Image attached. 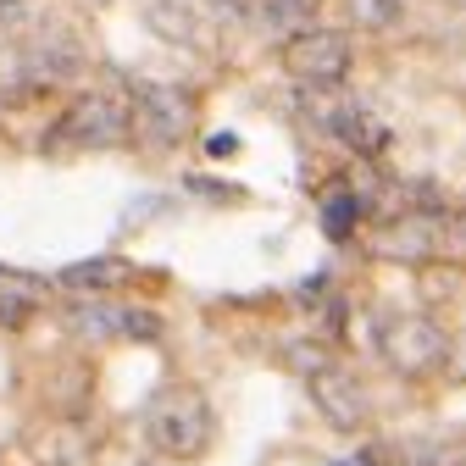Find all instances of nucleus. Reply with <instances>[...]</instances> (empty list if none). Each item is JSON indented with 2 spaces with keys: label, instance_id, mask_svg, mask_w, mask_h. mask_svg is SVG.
I'll use <instances>...</instances> for the list:
<instances>
[{
  "label": "nucleus",
  "instance_id": "1",
  "mask_svg": "<svg viewBox=\"0 0 466 466\" xmlns=\"http://www.w3.org/2000/svg\"><path fill=\"white\" fill-rule=\"evenodd\" d=\"M145 439L167 461H200L217 439V417L200 389H161L145 411Z\"/></svg>",
  "mask_w": 466,
  "mask_h": 466
},
{
  "label": "nucleus",
  "instance_id": "2",
  "mask_svg": "<svg viewBox=\"0 0 466 466\" xmlns=\"http://www.w3.org/2000/svg\"><path fill=\"white\" fill-rule=\"evenodd\" d=\"M50 139L62 145H89V150H116L134 139V100L123 95H78L67 106V116L56 123Z\"/></svg>",
  "mask_w": 466,
  "mask_h": 466
},
{
  "label": "nucleus",
  "instance_id": "3",
  "mask_svg": "<svg viewBox=\"0 0 466 466\" xmlns=\"http://www.w3.org/2000/svg\"><path fill=\"white\" fill-rule=\"evenodd\" d=\"M378 350H383V361L400 367V372H433L450 361V339L439 322L428 317H411V311H383L378 317Z\"/></svg>",
  "mask_w": 466,
  "mask_h": 466
},
{
  "label": "nucleus",
  "instance_id": "4",
  "mask_svg": "<svg viewBox=\"0 0 466 466\" xmlns=\"http://www.w3.org/2000/svg\"><path fill=\"white\" fill-rule=\"evenodd\" d=\"M134 139L167 150V145H178L195 123V100L178 89V84H134Z\"/></svg>",
  "mask_w": 466,
  "mask_h": 466
},
{
  "label": "nucleus",
  "instance_id": "5",
  "mask_svg": "<svg viewBox=\"0 0 466 466\" xmlns=\"http://www.w3.org/2000/svg\"><path fill=\"white\" fill-rule=\"evenodd\" d=\"M350 56H356V45H350V34L339 28H311L300 39H289V56H283V67L295 84H311V89H328L350 73Z\"/></svg>",
  "mask_w": 466,
  "mask_h": 466
},
{
  "label": "nucleus",
  "instance_id": "6",
  "mask_svg": "<svg viewBox=\"0 0 466 466\" xmlns=\"http://www.w3.org/2000/svg\"><path fill=\"white\" fill-rule=\"evenodd\" d=\"M311 400H317V411L333 422V428H361L367 422V389H361V378L356 372H344V367H322V372H311Z\"/></svg>",
  "mask_w": 466,
  "mask_h": 466
},
{
  "label": "nucleus",
  "instance_id": "7",
  "mask_svg": "<svg viewBox=\"0 0 466 466\" xmlns=\"http://www.w3.org/2000/svg\"><path fill=\"white\" fill-rule=\"evenodd\" d=\"M73 328H78V333H89V339H156V333H161L156 311H134V306H100V300H89V306H73Z\"/></svg>",
  "mask_w": 466,
  "mask_h": 466
},
{
  "label": "nucleus",
  "instance_id": "8",
  "mask_svg": "<svg viewBox=\"0 0 466 466\" xmlns=\"http://www.w3.org/2000/svg\"><path fill=\"white\" fill-rule=\"evenodd\" d=\"M328 134H333L339 145H350L356 156H367V161L389 150V123H378V116H372V111H361L356 100L339 106V111H328Z\"/></svg>",
  "mask_w": 466,
  "mask_h": 466
},
{
  "label": "nucleus",
  "instance_id": "9",
  "mask_svg": "<svg viewBox=\"0 0 466 466\" xmlns=\"http://www.w3.org/2000/svg\"><path fill=\"white\" fill-rule=\"evenodd\" d=\"M45 295H50V283H45V278L17 272V267H0V322H6V328L34 322V311L45 306Z\"/></svg>",
  "mask_w": 466,
  "mask_h": 466
},
{
  "label": "nucleus",
  "instance_id": "10",
  "mask_svg": "<svg viewBox=\"0 0 466 466\" xmlns=\"http://www.w3.org/2000/svg\"><path fill=\"white\" fill-rule=\"evenodd\" d=\"M317 6H322V0H267V6H261V34H272V39H300V34H311Z\"/></svg>",
  "mask_w": 466,
  "mask_h": 466
},
{
  "label": "nucleus",
  "instance_id": "11",
  "mask_svg": "<svg viewBox=\"0 0 466 466\" xmlns=\"http://www.w3.org/2000/svg\"><path fill=\"white\" fill-rule=\"evenodd\" d=\"M128 278H134V267H128L123 256H95V261H78V267H67V272H62V283H67V289H89V295L123 289Z\"/></svg>",
  "mask_w": 466,
  "mask_h": 466
},
{
  "label": "nucleus",
  "instance_id": "12",
  "mask_svg": "<svg viewBox=\"0 0 466 466\" xmlns=\"http://www.w3.org/2000/svg\"><path fill=\"white\" fill-rule=\"evenodd\" d=\"M28 89H34L28 56H23V50H0V106H23Z\"/></svg>",
  "mask_w": 466,
  "mask_h": 466
},
{
  "label": "nucleus",
  "instance_id": "13",
  "mask_svg": "<svg viewBox=\"0 0 466 466\" xmlns=\"http://www.w3.org/2000/svg\"><path fill=\"white\" fill-rule=\"evenodd\" d=\"M356 222H361V200H356V195H333V200L322 206V233H328V239H350V233H356Z\"/></svg>",
  "mask_w": 466,
  "mask_h": 466
},
{
  "label": "nucleus",
  "instance_id": "14",
  "mask_svg": "<svg viewBox=\"0 0 466 466\" xmlns=\"http://www.w3.org/2000/svg\"><path fill=\"white\" fill-rule=\"evenodd\" d=\"M350 17L361 28H389L400 23V0H350Z\"/></svg>",
  "mask_w": 466,
  "mask_h": 466
},
{
  "label": "nucleus",
  "instance_id": "15",
  "mask_svg": "<svg viewBox=\"0 0 466 466\" xmlns=\"http://www.w3.org/2000/svg\"><path fill=\"white\" fill-rule=\"evenodd\" d=\"M206 150H211V156H233V150H239V134H211Z\"/></svg>",
  "mask_w": 466,
  "mask_h": 466
},
{
  "label": "nucleus",
  "instance_id": "16",
  "mask_svg": "<svg viewBox=\"0 0 466 466\" xmlns=\"http://www.w3.org/2000/svg\"><path fill=\"white\" fill-rule=\"evenodd\" d=\"M339 466H378V450H367V455H350V461H339Z\"/></svg>",
  "mask_w": 466,
  "mask_h": 466
},
{
  "label": "nucleus",
  "instance_id": "17",
  "mask_svg": "<svg viewBox=\"0 0 466 466\" xmlns=\"http://www.w3.org/2000/svg\"><path fill=\"white\" fill-rule=\"evenodd\" d=\"M461 350H466V339H461ZM455 372H461V378H466V356H455Z\"/></svg>",
  "mask_w": 466,
  "mask_h": 466
}]
</instances>
